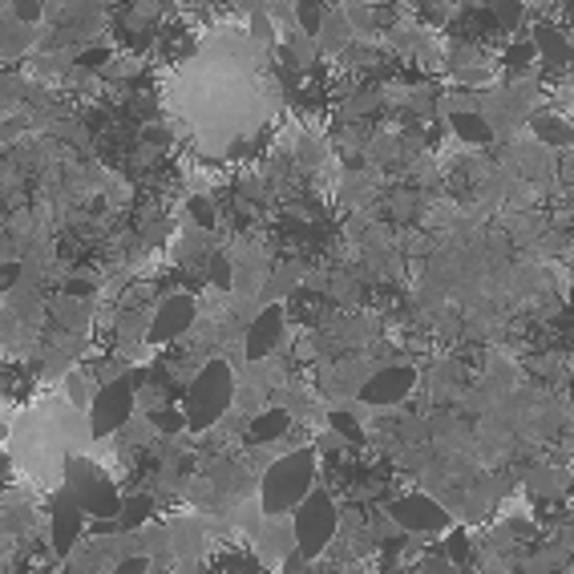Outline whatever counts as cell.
Wrapping results in <instances>:
<instances>
[{"label": "cell", "instance_id": "cell-1", "mask_svg": "<svg viewBox=\"0 0 574 574\" xmlns=\"http://www.w3.org/2000/svg\"><path fill=\"white\" fill-rule=\"evenodd\" d=\"M316 449H296L279 457L267 473H263V486H259V510L263 514H287L296 510L316 486Z\"/></svg>", "mask_w": 574, "mask_h": 574}, {"label": "cell", "instance_id": "cell-2", "mask_svg": "<svg viewBox=\"0 0 574 574\" xmlns=\"http://www.w3.org/2000/svg\"><path fill=\"white\" fill-rule=\"evenodd\" d=\"M231 401H235V372H231V364L227 360H207L199 368V376L190 380V389H186V405H182L186 429L190 433L211 429L231 409Z\"/></svg>", "mask_w": 574, "mask_h": 574}, {"label": "cell", "instance_id": "cell-3", "mask_svg": "<svg viewBox=\"0 0 574 574\" xmlns=\"http://www.w3.org/2000/svg\"><path fill=\"white\" fill-rule=\"evenodd\" d=\"M61 469H65V490L77 498V506L85 510V518H110V522H118L122 494L114 490L106 469H98L89 457H77V453H69L61 461Z\"/></svg>", "mask_w": 574, "mask_h": 574}, {"label": "cell", "instance_id": "cell-4", "mask_svg": "<svg viewBox=\"0 0 574 574\" xmlns=\"http://www.w3.org/2000/svg\"><path fill=\"white\" fill-rule=\"evenodd\" d=\"M292 538H296V550L300 558H320L328 550V542L336 538V502L332 494L324 490H312L296 510H292Z\"/></svg>", "mask_w": 574, "mask_h": 574}, {"label": "cell", "instance_id": "cell-5", "mask_svg": "<svg viewBox=\"0 0 574 574\" xmlns=\"http://www.w3.org/2000/svg\"><path fill=\"white\" fill-rule=\"evenodd\" d=\"M130 413H134V385L122 376V380H110V385H102L98 393H93V401L85 409V421H89L93 437H110L130 421Z\"/></svg>", "mask_w": 574, "mask_h": 574}, {"label": "cell", "instance_id": "cell-6", "mask_svg": "<svg viewBox=\"0 0 574 574\" xmlns=\"http://www.w3.org/2000/svg\"><path fill=\"white\" fill-rule=\"evenodd\" d=\"M81 526H85V510L77 506V498L69 490H61L49 506V542L57 554H69L81 538Z\"/></svg>", "mask_w": 574, "mask_h": 574}, {"label": "cell", "instance_id": "cell-7", "mask_svg": "<svg viewBox=\"0 0 574 574\" xmlns=\"http://www.w3.org/2000/svg\"><path fill=\"white\" fill-rule=\"evenodd\" d=\"M413 385H417V372L405 364H393V368H380L376 376H368V385L360 389V401L364 405H397L401 397H409Z\"/></svg>", "mask_w": 574, "mask_h": 574}, {"label": "cell", "instance_id": "cell-8", "mask_svg": "<svg viewBox=\"0 0 574 574\" xmlns=\"http://www.w3.org/2000/svg\"><path fill=\"white\" fill-rule=\"evenodd\" d=\"M393 522L405 526V530H417V534H433V530H445V526H449V514H445V506H437L433 498L409 494V498L393 502Z\"/></svg>", "mask_w": 574, "mask_h": 574}, {"label": "cell", "instance_id": "cell-9", "mask_svg": "<svg viewBox=\"0 0 574 574\" xmlns=\"http://www.w3.org/2000/svg\"><path fill=\"white\" fill-rule=\"evenodd\" d=\"M195 300L190 296H170L162 308H158V316L150 320V328H146V340L150 344H170L174 336H182L190 324H195Z\"/></svg>", "mask_w": 574, "mask_h": 574}, {"label": "cell", "instance_id": "cell-10", "mask_svg": "<svg viewBox=\"0 0 574 574\" xmlns=\"http://www.w3.org/2000/svg\"><path fill=\"white\" fill-rule=\"evenodd\" d=\"M279 336H283V308L271 304V308H263V312L255 316V324L247 328V356H251V360L267 356V352L279 344Z\"/></svg>", "mask_w": 574, "mask_h": 574}, {"label": "cell", "instance_id": "cell-11", "mask_svg": "<svg viewBox=\"0 0 574 574\" xmlns=\"http://www.w3.org/2000/svg\"><path fill=\"white\" fill-rule=\"evenodd\" d=\"M534 49L542 53V61H546L550 69L574 65V49L566 45V37H562L554 25H538V29H534Z\"/></svg>", "mask_w": 574, "mask_h": 574}, {"label": "cell", "instance_id": "cell-12", "mask_svg": "<svg viewBox=\"0 0 574 574\" xmlns=\"http://www.w3.org/2000/svg\"><path fill=\"white\" fill-rule=\"evenodd\" d=\"M287 425H292V417H287V409H267V413H259V417L251 421V441L267 445V441L283 437V433H287Z\"/></svg>", "mask_w": 574, "mask_h": 574}, {"label": "cell", "instance_id": "cell-13", "mask_svg": "<svg viewBox=\"0 0 574 574\" xmlns=\"http://www.w3.org/2000/svg\"><path fill=\"white\" fill-rule=\"evenodd\" d=\"M449 126H453L457 138H465V142H473V146H482V142L494 138V130H490V122H486L482 114H449Z\"/></svg>", "mask_w": 574, "mask_h": 574}, {"label": "cell", "instance_id": "cell-14", "mask_svg": "<svg viewBox=\"0 0 574 574\" xmlns=\"http://www.w3.org/2000/svg\"><path fill=\"white\" fill-rule=\"evenodd\" d=\"M534 134H538L546 146H574V130H570L558 114H538V118H534Z\"/></svg>", "mask_w": 574, "mask_h": 574}, {"label": "cell", "instance_id": "cell-15", "mask_svg": "<svg viewBox=\"0 0 574 574\" xmlns=\"http://www.w3.org/2000/svg\"><path fill=\"white\" fill-rule=\"evenodd\" d=\"M150 510H154V502H150L146 494L122 498V510H118V526H122V530H138V526H146Z\"/></svg>", "mask_w": 574, "mask_h": 574}, {"label": "cell", "instance_id": "cell-16", "mask_svg": "<svg viewBox=\"0 0 574 574\" xmlns=\"http://www.w3.org/2000/svg\"><path fill=\"white\" fill-rule=\"evenodd\" d=\"M522 21V0H494V25L498 29H518Z\"/></svg>", "mask_w": 574, "mask_h": 574}, {"label": "cell", "instance_id": "cell-17", "mask_svg": "<svg viewBox=\"0 0 574 574\" xmlns=\"http://www.w3.org/2000/svg\"><path fill=\"white\" fill-rule=\"evenodd\" d=\"M332 429H336L344 441H356V445L364 441V429H360V421H356L352 413H332Z\"/></svg>", "mask_w": 574, "mask_h": 574}, {"label": "cell", "instance_id": "cell-18", "mask_svg": "<svg viewBox=\"0 0 574 574\" xmlns=\"http://www.w3.org/2000/svg\"><path fill=\"white\" fill-rule=\"evenodd\" d=\"M186 211H190V219H195L199 227H215V207H211L203 195L190 199V203H186Z\"/></svg>", "mask_w": 574, "mask_h": 574}, {"label": "cell", "instance_id": "cell-19", "mask_svg": "<svg viewBox=\"0 0 574 574\" xmlns=\"http://www.w3.org/2000/svg\"><path fill=\"white\" fill-rule=\"evenodd\" d=\"M154 425H158L162 433H182V429H186V413H178V409H162V413H154Z\"/></svg>", "mask_w": 574, "mask_h": 574}, {"label": "cell", "instance_id": "cell-20", "mask_svg": "<svg viewBox=\"0 0 574 574\" xmlns=\"http://www.w3.org/2000/svg\"><path fill=\"white\" fill-rule=\"evenodd\" d=\"M13 13L21 25H37L41 21V0H13Z\"/></svg>", "mask_w": 574, "mask_h": 574}, {"label": "cell", "instance_id": "cell-21", "mask_svg": "<svg viewBox=\"0 0 574 574\" xmlns=\"http://www.w3.org/2000/svg\"><path fill=\"white\" fill-rule=\"evenodd\" d=\"M534 53H538L534 41H522V45H514V49L506 53V61H510V69H526V65L534 61Z\"/></svg>", "mask_w": 574, "mask_h": 574}, {"label": "cell", "instance_id": "cell-22", "mask_svg": "<svg viewBox=\"0 0 574 574\" xmlns=\"http://www.w3.org/2000/svg\"><path fill=\"white\" fill-rule=\"evenodd\" d=\"M65 389H69L73 405H85V409H89V401H93V397H89V389H85V376H81V372H73V376L65 380Z\"/></svg>", "mask_w": 574, "mask_h": 574}, {"label": "cell", "instance_id": "cell-23", "mask_svg": "<svg viewBox=\"0 0 574 574\" xmlns=\"http://www.w3.org/2000/svg\"><path fill=\"white\" fill-rule=\"evenodd\" d=\"M320 5H312V0H304L300 5V25H304V33H320Z\"/></svg>", "mask_w": 574, "mask_h": 574}, {"label": "cell", "instance_id": "cell-24", "mask_svg": "<svg viewBox=\"0 0 574 574\" xmlns=\"http://www.w3.org/2000/svg\"><path fill=\"white\" fill-rule=\"evenodd\" d=\"M211 279H215V287H231V263L223 255L211 259Z\"/></svg>", "mask_w": 574, "mask_h": 574}, {"label": "cell", "instance_id": "cell-25", "mask_svg": "<svg viewBox=\"0 0 574 574\" xmlns=\"http://www.w3.org/2000/svg\"><path fill=\"white\" fill-rule=\"evenodd\" d=\"M17 279H21V263H0V292H9Z\"/></svg>", "mask_w": 574, "mask_h": 574}, {"label": "cell", "instance_id": "cell-26", "mask_svg": "<svg viewBox=\"0 0 574 574\" xmlns=\"http://www.w3.org/2000/svg\"><path fill=\"white\" fill-rule=\"evenodd\" d=\"M146 570H150L146 558H122V562L114 566V574H146Z\"/></svg>", "mask_w": 574, "mask_h": 574}, {"label": "cell", "instance_id": "cell-27", "mask_svg": "<svg viewBox=\"0 0 574 574\" xmlns=\"http://www.w3.org/2000/svg\"><path fill=\"white\" fill-rule=\"evenodd\" d=\"M449 554H453L457 562H465V534H461V530L449 534Z\"/></svg>", "mask_w": 574, "mask_h": 574}, {"label": "cell", "instance_id": "cell-28", "mask_svg": "<svg viewBox=\"0 0 574 574\" xmlns=\"http://www.w3.org/2000/svg\"><path fill=\"white\" fill-rule=\"evenodd\" d=\"M106 61V49H89V53H81V65H102Z\"/></svg>", "mask_w": 574, "mask_h": 574}, {"label": "cell", "instance_id": "cell-29", "mask_svg": "<svg viewBox=\"0 0 574 574\" xmlns=\"http://www.w3.org/2000/svg\"><path fill=\"white\" fill-rule=\"evenodd\" d=\"M85 292H89L85 279H73V283H69V296H85Z\"/></svg>", "mask_w": 574, "mask_h": 574}, {"label": "cell", "instance_id": "cell-30", "mask_svg": "<svg viewBox=\"0 0 574 574\" xmlns=\"http://www.w3.org/2000/svg\"><path fill=\"white\" fill-rule=\"evenodd\" d=\"M5 473H9V453H0V482H5Z\"/></svg>", "mask_w": 574, "mask_h": 574}, {"label": "cell", "instance_id": "cell-31", "mask_svg": "<svg viewBox=\"0 0 574 574\" xmlns=\"http://www.w3.org/2000/svg\"><path fill=\"white\" fill-rule=\"evenodd\" d=\"M0 441H5V425H0Z\"/></svg>", "mask_w": 574, "mask_h": 574}]
</instances>
